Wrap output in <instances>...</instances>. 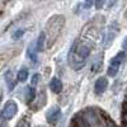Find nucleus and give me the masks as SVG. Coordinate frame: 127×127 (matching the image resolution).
<instances>
[{
    "instance_id": "obj_1",
    "label": "nucleus",
    "mask_w": 127,
    "mask_h": 127,
    "mask_svg": "<svg viewBox=\"0 0 127 127\" xmlns=\"http://www.w3.org/2000/svg\"><path fill=\"white\" fill-rule=\"evenodd\" d=\"M64 23H65V18L64 15L55 14L48 18L47 23L45 26V36H46V42H48V46H51L54 42L57 39V37L61 34Z\"/></svg>"
},
{
    "instance_id": "obj_2",
    "label": "nucleus",
    "mask_w": 127,
    "mask_h": 127,
    "mask_svg": "<svg viewBox=\"0 0 127 127\" xmlns=\"http://www.w3.org/2000/svg\"><path fill=\"white\" fill-rule=\"evenodd\" d=\"M120 32V26L117 22H111L109 26L105 29L104 34H103V46L104 47H109L111 43L114 41V38L117 37Z\"/></svg>"
},
{
    "instance_id": "obj_3",
    "label": "nucleus",
    "mask_w": 127,
    "mask_h": 127,
    "mask_svg": "<svg viewBox=\"0 0 127 127\" xmlns=\"http://www.w3.org/2000/svg\"><path fill=\"white\" fill-rule=\"evenodd\" d=\"M125 60H126L125 52H118L114 57H112V60L109 62V66H108V70H107L108 76L114 78L116 75H117L118 71H120V67H121L122 64L125 62Z\"/></svg>"
},
{
    "instance_id": "obj_4",
    "label": "nucleus",
    "mask_w": 127,
    "mask_h": 127,
    "mask_svg": "<svg viewBox=\"0 0 127 127\" xmlns=\"http://www.w3.org/2000/svg\"><path fill=\"white\" fill-rule=\"evenodd\" d=\"M18 113V104L15 100H9L8 103H5V105L3 107L1 112H0V117L3 120L8 121L15 117V114Z\"/></svg>"
},
{
    "instance_id": "obj_5",
    "label": "nucleus",
    "mask_w": 127,
    "mask_h": 127,
    "mask_svg": "<svg viewBox=\"0 0 127 127\" xmlns=\"http://www.w3.org/2000/svg\"><path fill=\"white\" fill-rule=\"evenodd\" d=\"M60 117H61V109L59 105H52L46 112V120L48 123H52V125L57 123L60 121Z\"/></svg>"
},
{
    "instance_id": "obj_6",
    "label": "nucleus",
    "mask_w": 127,
    "mask_h": 127,
    "mask_svg": "<svg viewBox=\"0 0 127 127\" xmlns=\"http://www.w3.org/2000/svg\"><path fill=\"white\" fill-rule=\"evenodd\" d=\"M108 88V80L107 78H98L95 80V84H94V93L97 95H100L103 94Z\"/></svg>"
},
{
    "instance_id": "obj_7",
    "label": "nucleus",
    "mask_w": 127,
    "mask_h": 127,
    "mask_svg": "<svg viewBox=\"0 0 127 127\" xmlns=\"http://www.w3.org/2000/svg\"><path fill=\"white\" fill-rule=\"evenodd\" d=\"M48 87H50V89L54 92V93L59 94V93L62 90V81H61L59 78H52V79L50 80Z\"/></svg>"
},
{
    "instance_id": "obj_8",
    "label": "nucleus",
    "mask_w": 127,
    "mask_h": 127,
    "mask_svg": "<svg viewBox=\"0 0 127 127\" xmlns=\"http://www.w3.org/2000/svg\"><path fill=\"white\" fill-rule=\"evenodd\" d=\"M45 45H46V36L43 32H41L38 34L36 42H34V47H36V51L37 52H42L45 50Z\"/></svg>"
},
{
    "instance_id": "obj_9",
    "label": "nucleus",
    "mask_w": 127,
    "mask_h": 127,
    "mask_svg": "<svg viewBox=\"0 0 127 127\" xmlns=\"http://www.w3.org/2000/svg\"><path fill=\"white\" fill-rule=\"evenodd\" d=\"M27 56L31 61H33L34 64L38 61V52L36 51V47H34V43L33 45H29L28 46V50H27Z\"/></svg>"
},
{
    "instance_id": "obj_10",
    "label": "nucleus",
    "mask_w": 127,
    "mask_h": 127,
    "mask_svg": "<svg viewBox=\"0 0 127 127\" xmlns=\"http://www.w3.org/2000/svg\"><path fill=\"white\" fill-rule=\"evenodd\" d=\"M28 75H29V72H28V69L27 67H20L18 74H17V80L20 81V83H24L27 79H28Z\"/></svg>"
},
{
    "instance_id": "obj_11",
    "label": "nucleus",
    "mask_w": 127,
    "mask_h": 127,
    "mask_svg": "<svg viewBox=\"0 0 127 127\" xmlns=\"http://www.w3.org/2000/svg\"><path fill=\"white\" fill-rule=\"evenodd\" d=\"M24 93H26V102H32L34 99V95H36V90L33 87H26L24 88Z\"/></svg>"
},
{
    "instance_id": "obj_12",
    "label": "nucleus",
    "mask_w": 127,
    "mask_h": 127,
    "mask_svg": "<svg viewBox=\"0 0 127 127\" xmlns=\"http://www.w3.org/2000/svg\"><path fill=\"white\" fill-rule=\"evenodd\" d=\"M5 81H6L8 89L12 90L14 88V79H13V72L12 71H6V74H5Z\"/></svg>"
},
{
    "instance_id": "obj_13",
    "label": "nucleus",
    "mask_w": 127,
    "mask_h": 127,
    "mask_svg": "<svg viewBox=\"0 0 127 127\" xmlns=\"http://www.w3.org/2000/svg\"><path fill=\"white\" fill-rule=\"evenodd\" d=\"M100 67H102V60L98 57L97 60H95V62H94V65H93V71L94 72H98V71H100Z\"/></svg>"
},
{
    "instance_id": "obj_14",
    "label": "nucleus",
    "mask_w": 127,
    "mask_h": 127,
    "mask_svg": "<svg viewBox=\"0 0 127 127\" xmlns=\"http://www.w3.org/2000/svg\"><path fill=\"white\" fill-rule=\"evenodd\" d=\"M24 29H17L15 32H14V33L12 34V37H13V39H19L20 37H22L23 34H24Z\"/></svg>"
},
{
    "instance_id": "obj_15",
    "label": "nucleus",
    "mask_w": 127,
    "mask_h": 127,
    "mask_svg": "<svg viewBox=\"0 0 127 127\" xmlns=\"http://www.w3.org/2000/svg\"><path fill=\"white\" fill-rule=\"evenodd\" d=\"M15 127H31V125H29V122H28L27 120H20V121L17 123Z\"/></svg>"
},
{
    "instance_id": "obj_16",
    "label": "nucleus",
    "mask_w": 127,
    "mask_h": 127,
    "mask_svg": "<svg viewBox=\"0 0 127 127\" xmlns=\"http://www.w3.org/2000/svg\"><path fill=\"white\" fill-rule=\"evenodd\" d=\"M38 80H39V75L38 74H34L33 76H32V84H31V87H36L37 85V83H38Z\"/></svg>"
},
{
    "instance_id": "obj_17",
    "label": "nucleus",
    "mask_w": 127,
    "mask_h": 127,
    "mask_svg": "<svg viewBox=\"0 0 127 127\" xmlns=\"http://www.w3.org/2000/svg\"><path fill=\"white\" fill-rule=\"evenodd\" d=\"M104 4H105V1H94V5L97 6V9H102L104 6Z\"/></svg>"
},
{
    "instance_id": "obj_18",
    "label": "nucleus",
    "mask_w": 127,
    "mask_h": 127,
    "mask_svg": "<svg viewBox=\"0 0 127 127\" xmlns=\"http://www.w3.org/2000/svg\"><path fill=\"white\" fill-rule=\"evenodd\" d=\"M122 50L123 51H127V36L123 38V41H122Z\"/></svg>"
},
{
    "instance_id": "obj_19",
    "label": "nucleus",
    "mask_w": 127,
    "mask_h": 127,
    "mask_svg": "<svg viewBox=\"0 0 127 127\" xmlns=\"http://www.w3.org/2000/svg\"><path fill=\"white\" fill-rule=\"evenodd\" d=\"M126 123H127V117H126Z\"/></svg>"
}]
</instances>
